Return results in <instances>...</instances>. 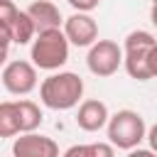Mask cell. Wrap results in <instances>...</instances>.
I'll use <instances>...</instances> for the list:
<instances>
[{
  "label": "cell",
  "mask_w": 157,
  "mask_h": 157,
  "mask_svg": "<svg viewBox=\"0 0 157 157\" xmlns=\"http://www.w3.org/2000/svg\"><path fill=\"white\" fill-rule=\"evenodd\" d=\"M10 29H12V42L15 44H29L37 37V27H34L32 17L27 15V10H20L17 12V17L10 25Z\"/></svg>",
  "instance_id": "obj_12"
},
{
  "label": "cell",
  "mask_w": 157,
  "mask_h": 157,
  "mask_svg": "<svg viewBox=\"0 0 157 157\" xmlns=\"http://www.w3.org/2000/svg\"><path fill=\"white\" fill-rule=\"evenodd\" d=\"M29 59H32V64L37 69H44V71L61 69L69 61V39H66L64 29L37 32V37L32 39Z\"/></svg>",
  "instance_id": "obj_2"
},
{
  "label": "cell",
  "mask_w": 157,
  "mask_h": 157,
  "mask_svg": "<svg viewBox=\"0 0 157 157\" xmlns=\"http://www.w3.org/2000/svg\"><path fill=\"white\" fill-rule=\"evenodd\" d=\"M108 140L113 147H120V150H132L137 147L145 137H147V128H145V120L137 110H118L115 115L108 118Z\"/></svg>",
  "instance_id": "obj_3"
},
{
  "label": "cell",
  "mask_w": 157,
  "mask_h": 157,
  "mask_svg": "<svg viewBox=\"0 0 157 157\" xmlns=\"http://www.w3.org/2000/svg\"><path fill=\"white\" fill-rule=\"evenodd\" d=\"M64 157H88V147L86 145H71L64 152Z\"/></svg>",
  "instance_id": "obj_18"
},
{
  "label": "cell",
  "mask_w": 157,
  "mask_h": 157,
  "mask_svg": "<svg viewBox=\"0 0 157 157\" xmlns=\"http://www.w3.org/2000/svg\"><path fill=\"white\" fill-rule=\"evenodd\" d=\"M147 64H150V74H152V78H157V44H155V47L150 49Z\"/></svg>",
  "instance_id": "obj_19"
},
{
  "label": "cell",
  "mask_w": 157,
  "mask_h": 157,
  "mask_svg": "<svg viewBox=\"0 0 157 157\" xmlns=\"http://www.w3.org/2000/svg\"><path fill=\"white\" fill-rule=\"evenodd\" d=\"M157 44L155 34L145 32V29H135L125 37V47H123V64H125V71L130 74V78H137V81H147L152 78L150 74V64H147V56H150V49Z\"/></svg>",
  "instance_id": "obj_4"
},
{
  "label": "cell",
  "mask_w": 157,
  "mask_h": 157,
  "mask_svg": "<svg viewBox=\"0 0 157 157\" xmlns=\"http://www.w3.org/2000/svg\"><path fill=\"white\" fill-rule=\"evenodd\" d=\"M150 20H152V25L157 27V2L152 5V10H150Z\"/></svg>",
  "instance_id": "obj_22"
},
{
  "label": "cell",
  "mask_w": 157,
  "mask_h": 157,
  "mask_svg": "<svg viewBox=\"0 0 157 157\" xmlns=\"http://www.w3.org/2000/svg\"><path fill=\"white\" fill-rule=\"evenodd\" d=\"M64 34H66L69 44L91 47L98 39V25L88 12H74L71 17L64 20Z\"/></svg>",
  "instance_id": "obj_8"
},
{
  "label": "cell",
  "mask_w": 157,
  "mask_h": 157,
  "mask_svg": "<svg viewBox=\"0 0 157 157\" xmlns=\"http://www.w3.org/2000/svg\"><path fill=\"white\" fill-rule=\"evenodd\" d=\"M81 96H83V78L74 71L52 74L39 86V98L52 110H69L78 105Z\"/></svg>",
  "instance_id": "obj_1"
},
{
  "label": "cell",
  "mask_w": 157,
  "mask_h": 157,
  "mask_svg": "<svg viewBox=\"0 0 157 157\" xmlns=\"http://www.w3.org/2000/svg\"><path fill=\"white\" fill-rule=\"evenodd\" d=\"M86 147H88V157H115L110 142H91Z\"/></svg>",
  "instance_id": "obj_15"
},
{
  "label": "cell",
  "mask_w": 157,
  "mask_h": 157,
  "mask_svg": "<svg viewBox=\"0 0 157 157\" xmlns=\"http://www.w3.org/2000/svg\"><path fill=\"white\" fill-rule=\"evenodd\" d=\"M17 105V120H20V132H34L42 125V110L34 101H15Z\"/></svg>",
  "instance_id": "obj_11"
},
{
  "label": "cell",
  "mask_w": 157,
  "mask_h": 157,
  "mask_svg": "<svg viewBox=\"0 0 157 157\" xmlns=\"http://www.w3.org/2000/svg\"><path fill=\"white\" fill-rule=\"evenodd\" d=\"M5 59H7V52H0V66L5 64Z\"/></svg>",
  "instance_id": "obj_23"
},
{
  "label": "cell",
  "mask_w": 157,
  "mask_h": 157,
  "mask_svg": "<svg viewBox=\"0 0 157 157\" xmlns=\"http://www.w3.org/2000/svg\"><path fill=\"white\" fill-rule=\"evenodd\" d=\"M2 86L12 96H27L37 88V66L32 61L15 59L2 69Z\"/></svg>",
  "instance_id": "obj_6"
},
{
  "label": "cell",
  "mask_w": 157,
  "mask_h": 157,
  "mask_svg": "<svg viewBox=\"0 0 157 157\" xmlns=\"http://www.w3.org/2000/svg\"><path fill=\"white\" fill-rule=\"evenodd\" d=\"M17 7H15V2L12 0H0V22H5V25H12L15 22V17H17Z\"/></svg>",
  "instance_id": "obj_14"
},
{
  "label": "cell",
  "mask_w": 157,
  "mask_h": 157,
  "mask_svg": "<svg viewBox=\"0 0 157 157\" xmlns=\"http://www.w3.org/2000/svg\"><path fill=\"white\" fill-rule=\"evenodd\" d=\"M12 157H59V145L39 132H20L12 142Z\"/></svg>",
  "instance_id": "obj_7"
},
{
  "label": "cell",
  "mask_w": 157,
  "mask_h": 157,
  "mask_svg": "<svg viewBox=\"0 0 157 157\" xmlns=\"http://www.w3.org/2000/svg\"><path fill=\"white\" fill-rule=\"evenodd\" d=\"M108 118H110L108 105H105L103 101H98V98H88V101H83V103L78 105L76 125H78L81 130H86V132H98L101 128L108 125Z\"/></svg>",
  "instance_id": "obj_9"
},
{
  "label": "cell",
  "mask_w": 157,
  "mask_h": 157,
  "mask_svg": "<svg viewBox=\"0 0 157 157\" xmlns=\"http://www.w3.org/2000/svg\"><path fill=\"white\" fill-rule=\"evenodd\" d=\"M147 142H150V150H152V152H157V123L147 130Z\"/></svg>",
  "instance_id": "obj_21"
},
{
  "label": "cell",
  "mask_w": 157,
  "mask_h": 157,
  "mask_svg": "<svg viewBox=\"0 0 157 157\" xmlns=\"http://www.w3.org/2000/svg\"><path fill=\"white\" fill-rule=\"evenodd\" d=\"M76 12H91V10H96L98 7V2L101 0H66Z\"/></svg>",
  "instance_id": "obj_16"
},
{
  "label": "cell",
  "mask_w": 157,
  "mask_h": 157,
  "mask_svg": "<svg viewBox=\"0 0 157 157\" xmlns=\"http://www.w3.org/2000/svg\"><path fill=\"white\" fill-rule=\"evenodd\" d=\"M86 64H88V71L93 76L108 78V76H113L120 69V64H123V49L113 39H96L91 44V49H88Z\"/></svg>",
  "instance_id": "obj_5"
},
{
  "label": "cell",
  "mask_w": 157,
  "mask_h": 157,
  "mask_svg": "<svg viewBox=\"0 0 157 157\" xmlns=\"http://www.w3.org/2000/svg\"><path fill=\"white\" fill-rule=\"evenodd\" d=\"M150 2H152V5H155V2H157V0H150Z\"/></svg>",
  "instance_id": "obj_24"
},
{
  "label": "cell",
  "mask_w": 157,
  "mask_h": 157,
  "mask_svg": "<svg viewBox=\"0 0 157 157\" xmlns=\"http://www.w3.org/2000/svg\"><path fill=\"white\" fill-rule=\"evenodd\" d=\"M10 44H12V29H10V25L0 22V52H7Z\"/></svg>",
  "instance_id": "obj_17"
},
{
  "label": "cell",
  "mask_w": 157,
  "mask_h": 157,
  "mask_svg": "<svg viewBox=\"0 0 157 157\" xmlns=\"http://www.w3.org/2000/svg\"><path fill=\"white\" fill-rule=\"evenodd\" d=\"M20 135V120H17V105L15 101L0 103V137H15Z\"/></svg>",
  "instance_id": "obj_13"
},
{
  "label": "cell",
  "mask_w": 157,
  "mask_h": 157,
  "mask_svg": "<svg viewBox=\"0 0 157 157\" xmlns=\"http://www.w3.org/2000/svg\"><path fill=\"white\" fill-rule=\"evenodd\" d=\"M27 15L32 17L37 32L59 29V25H61V12H59V7H56L52 0H34V2L27 7Z\"/></svg>",
  "instance_id": "obj_10"
},
{
  "label": "cell",
  "mask_w": 157,
  "mask_h": 157,
  "mask_svg": "<svg viewBox=\"0 0 157 157\" xmlns=\"http://www.w3.org/2000/svg\"><path fill=\"white\" fill-rule=\"evenodd\" d=\"M128 157H157V152L142 150V147H132V150H128Z\"/></svg>",
  "instance_id": "obj_20"
}]
</instances>
